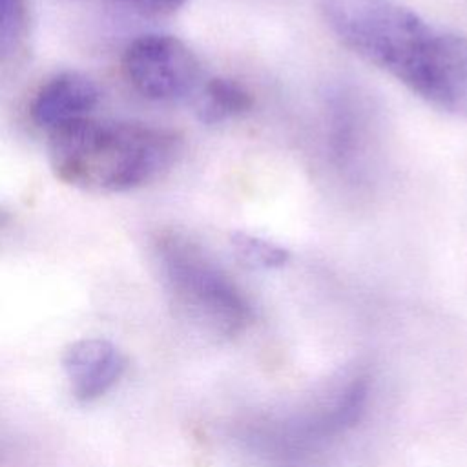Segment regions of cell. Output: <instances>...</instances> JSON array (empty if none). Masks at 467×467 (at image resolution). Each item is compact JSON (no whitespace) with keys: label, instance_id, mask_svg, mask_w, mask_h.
<instances>
[{"label":"cell","instance_id":"obj_3","mask_svg":"<svg viewBox=\"0 0 467 467\" xmlns=\"http://www.w3.org/2000/svg\"><path fill=\"white\" fill-rule=\"evenodd\" d=\"M162 279L188 317L219 336L243 332L252 306L224 268L192 237L166 230L155 239Z\"/></svg>","mask_w":467,"mask_h":467},{"label":"cell","instance_id":"obj_10","mask_svg":"<svg viewBox=\"0 0 467 467\" xmlns=\"http://www.w3.org/2000/svg\"><path fill=\"white\" fill-rule=\"evenodd\" d=\"M232 246L241 261L257 268H279L290 259V252L285 246L248 232H235Z\"/></svg>","mask_w":467,"mask_h":467},{"label":"cell","instance_id":"obj_8","mask_svg":"<svg viewBox=\"0 0 467 467\" xmlns=\"http://www.w3.org/2000/svg\"><path fill=\"white\" fill-rule=\"evenodd\" d=\"M254 106V97L244 84L228 77H213L201 88L197 117L204 124H221L244 115Z\"/></svg>","mask_w":467,"mask_h":467},{"label":"cell","instance_id":"obj_4","mask_svg":"<svg viewBox=\"0 0 467 467\" xmlns=\"http://www.w3.org/2000/svg\"><path fill=\"white\" fill-rule=\"evenodd\" d=\"M120 67L128 84L153 102L182 100L201 80L195 53L181 38L164 33L133 38L122 53Z\"/></svg>","mask_w":467,"mask_h":467},{"label":"cell","instance_id":"obj_5","mask_svg":"<svg viewBox=\"0 0 467 467\" xmlns=\"http://www.w3.org/2000/svg\"><path fill=\"white\" fill-rule=\"evenodd\" d=\"M367 396L368 379L359 374L347 376L306 407L275 421L272 425L275 431L272 440H275L277 445L299 447L334 436L352 425L363 410Z\"/></svg>","mask_w":467,"mask_h":467},{"label":"cell","instance_id":"obj_2","mask_svg":"<svg viewBox=\"0 0 467 467\" xmlns=\"http://www.w3.org/2000/svg\"><path fill=\"white\" fill-rule=\"evenodd\" d=\"M47 133L55 177L89 193H124L157 181L175 164L182 146L181 135L168 128L93 117Z\"/></svg>","mask_w":467,"mask_h":467},{"label":"cell","instance_id":"obj_7","mask_svg":"<svg viewBox=\"0 0 467 467\" xmlns=\"http://www.w3.org/2000/svg\"><path fill=\"white\" fill-rule=\"evenodd\" d=\"M100 91L97 84L78 71H60L49 77L29 104L31 120L47 131L78 119L91 117Z\"/></svg>","mask_w":467,"mask_h":467},{"label":"cell","instance_id":"obj_9","mask_svg":"<svg viewBox=\"0 0 467 467\" xmlns=\"http://www.w3.org/2000/svg\"><path fill=\"white\" fill-rule=\"evenodd\" d=\"M29 0H0V60L13 58L29 35Z\"/></svg>","mask_w":467,"mask_h":467},{"label":"cell","instance_id":"obj_1","mask_svg":"<svg viewBox=\"0 0 467 467\" xmlns=\"http://www.w3.org/2000/svg\"><path fill=\"white\" fill-rule=\"evenodd\" d=\"M328 29L429 106L467 119V36L400 0H321Z\"/></svg>","mask_w":467,"mask_h":467},{"label":"cell","instance_id":"obj_11","mask_svg":"<svg viewBox=\"0 0 467 467\" xmlns=\"http://www.w3.org/2000/svg\"><path fill=\"white\" fill-rule=\"evenodd\" d=\"M119 5H124L135 13L150 16H164L181 9L186 0H111Z\"/></svg>","mask_w":467,"mask_h":467},{"label":"cell","instance_id":"obj_6","mask_svg":"<svg viewBox=\"0 0 467 467\" xmlns=\"http://www.w3.org/2000/svg\"><path fill=\"white\" fill-rule=\"evenodd\" d=\"M62 367L73 396L78 401H93L119 383L126 370V358L113 343L86 337L66 347Z\"/></svg>","mask_w":467,"mask_h":467}]
</instances>
